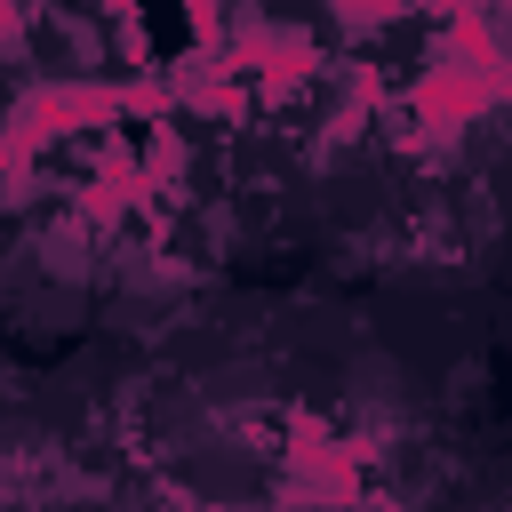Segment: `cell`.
I'll list each match as a JSON object with an SVG mask.
<instances>
[{
    "mask_svg": "<svg viewBox=\"0 0 512 512\" xmlns=\"http://www.w3.org/2000/svg\"><path fill=\"white\" fill-rule=\"evenodd\" d=\"M0 512H112L104 480L56 432L48 416H8L0 424Z\"/></svg>",
    "mask_w": 512,
    "mask_h": 512,
    "instance_id": "cell-1",
    "label": "cell"
}]
</instances>
